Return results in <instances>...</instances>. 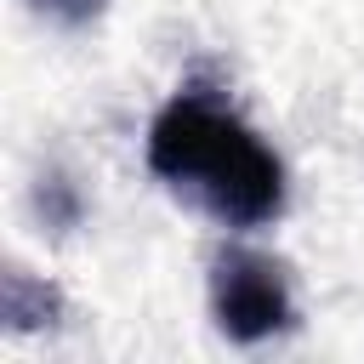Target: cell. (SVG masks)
<instances>
[{
	"label": "cell",
	"instance_id": "cell-3",
	"mask_svg": "<svg viewBox=\"0 0 364 364\" xmlns=\"http://www.w3.org/2000/svg\"><path fill=\"white\" fill-rule=\"evenodd\" d=\"M0 318L6 330H51L63 318V290L51 279H34L28 267L0 273Z\"/></svg>",
	"mask_w": 364,
	"mask_h": 364
},
{
	"label": "cell",
	"instance_id": "cell-2",
	"mask_svg": "<svg viewBox=\"0 0 364 364\" xmlns=\"http://www.w3.org/2000/svg\"><path fill=\"white\" fill-rule=\"evenodd\" d=\"M210 318L233 347H262L296 330L290 267L250 245H222L210 256Z\"/></svg>",
	"mask_w": 364,
	"mask_h": 364
},
{
	"label": "cell",
	"instance_id": "cell-5",
	"mask_svg": "<svg viewBox=\"0 0 364 364\" xmlns=\"http://www.w3.org/2000/svg\"><path fill=\"white\" fill-rule=\"evenodd\" d=\"M34 17H51V23H63V28H85V23H97L102 11H108V0H23Z\"/></svg>",
	"mask_w": 364,
	"mask_h": 364
},
{
	"label": "cell",
	"instance_id": "cell-1",
	"mask_svg": "<svg viewBox=\"0 0 364 364\" xmlns=\"http://www.w3.org/2000/svg\"><path fill=\"white\" fill-rule=\"evenodd\" d=\"M148 171L222 228H267L284 210L279 148L216 91L188 80L148 125Z\"/></svg>",
	"mask_w": 364,
	"mask_h": 364
},
{
	"label": "cell",
	"instance_id": "cell-4",
	"mask_svg": "<svg viewBox=\"0 0 364 364\" xmlns=\"http://www.w3.org/2000/svg\"><path fill=\"white\" fill-rule=\"evenodd\" d=\"M34 216H40L51 233H68V228H80V216H85V193L51 165V171L34 176Z\"/></svg>",
	"mask_w": 364,
	"mask_h": 364
}]
</instances>
